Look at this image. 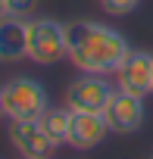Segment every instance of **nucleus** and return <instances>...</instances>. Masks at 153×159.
Here are the masks:
<instances>
[{"label":"nucleus","instance_id":"8","mask_svg":"<svg viewBox=\"0 0 153 159\" xmlns=\"http://www.w3.org/2000/svg\"><path fill=\"white\" fill-rule=\"evenodd\" d=\"M109 137V125L103 112H75L72 116V131H69V147L72 150H94Z\"/></svg>","mask_w":153,"mask_h":159},{"label":"nucleus","instance_id":"7","mask_svg":"<svg viewBox=\"0 0 153 159\" xmlns=\"http://www.w3.org/2000/svg\"><path fill=\"white\" fill-rule=\"evenodd\" d=\"M116 78H119V88L128 94H137V97L153 94V53L131 50L125 56V62L119 66Z\"/></svg>","mask_w":153,"mask_h":159},{"label":"nucleus","instance_id":"10","mask_svg":"<svg viewBox=\"0 0 153 159\" xmlns=\"http://www.w3.org/2000/svg\"><path fill=\"white\" fill-rule=\"evenodd\" d=\"M72 109L69 106H47V112L38 119L41 122V128L47 131V137L53 140V147L59 150V147H66L69 143V131H72Z\"/></svg>","mask_w":153,"mask_h":159},{"label":"nucleus","instance_id":"13","mask_svg":"<svg viewBox=\"0 0 153 159\" xmlns=\"http://www.w3.org/2000/svg\"><path fill=\"white\" fill-rule=\"evenodd\" d=\"M0 119H7V109H3V97H0Z\"/></svg>","mask_w":153,"mask_h":159},{"label":"nucleus","instance_id":"11","mask_svg":"<svg viewBox=\"0 0 153 159\" xmlns=\"http://www.w3.org/2000/svg\"><path fill=\"white\" fill-rule=\"evenodd\" d=\"M100 7L109 13V16H128L141 7V0H100Z\"/></svg>","mask_w":153,"mask_h":159},{"label":"nucleus","instance_id":"14","mask_svg":"<svg viewBox=\"0 0 153 159\" xmlns=\"http://www.w3.org/2000/svg\"><path fill=\"white\" fill-rule=\"evenodd\" d=\"M150 159H153V156H150Z\"/></svg>","mask_w":153,"mask_h":159},{"label":"nucleus","instance_id":"5","mask_svg":"<svg viewBox=\"0 0 153 159\" xmlns=\"http://www.w3.org/2000/svg\"><path fill=\"white\" fill-rule=\"evenodd\" d=\"M109 94H113V88L106 81V75L81 72V78L69 81V88H66V106L72 112H103Z\"/></svg>","mask_w":153,"mask_h":159},{"label":"nucleus","instance_id":"3","mask_svg":"<svg viewBox=\"0 0 153 159\" xmlns=\"http://www.w3.org/2000/svg\"><path fill=\"white\" fill-rule=\"evenodd\" d=\"M0 97H3L7 119H41L47 112V106H50L47 88L38 78H28V75L10 78V81L0 88Z\"/></svg>","mask_w":153,"mask_h":159},{"label":"nucleus","instance_id":"9","mask_svg":"<svg viewBox=\"0 0 153 159\" xmlns=\"http://www.w3.org/2000/svg\"><path fill=\"white\" fill-rule=\"evenodd\" d=\"M25 56V19H3L0 22V59L13 62Z\"/></svg>","mask_w":153,"mask_h":159},{"label":"nucleus","instance_id":"12","mask_svg":"<svg viewBox=\"0 0 153 159\" xmlns=\"http://www.w3.org/2000/svg\"><path fill=\"white\" fill-rule=\"evenodd\" d=\"M13 10H16V0H0V22L13 19Z\"/></svg>","mask_w":153,"mask_h":159},{"label":"nucleus","instance_id":"2","mask_svg":"<svg viewBox=\"0 0 153 159\" xmlns=\"http://www.w3.org/2000/svg\"><path fill=\"white\" fill-rule=\"evenodd\" d=\"M25 59L38 66H53L66 59V25L50 16L25 19Z\"/></svg>","mask_w":153,"mask_h":159},{"label":"nucleus","instance_id":"4","mask_svg":"<svg viewBox=\"0 0 153 159\" xmlns=\"http://www.w3.org/2000/svg\"><path fill=\"white\" fill-rule=\"evenodd\" d=\"M103 119L109 125L113 134H134L144 119H147V109H144V97L137 94H128L122 88H116L103 106Z\"/></svg>","mask_w":153,"mask_h":159},{"label":"nucleus","instance_id":"6","mask_svg":"<svg viewBox=\"0 0 153 159\" xmlns=\"http://www.w3.org/2000/svg\"><path fill=\"white\" fill-rule=\"evenodd\" d=\"M10 143L22 159H47L56 147L38 119H10Z\"/></svg>","mask_w":153,"mask_h":159},{"label":"nucleus","instance_id":"1","mask_svg":"<svg viewBox=\"0 0 153 159\" xmlns=\"http://www.w3.org/2000/svg\"><path fill=\"white\" fill-rule=\"evenodd\" d=\"M66 25V59L91 75H116L125 56L131 53L125 34L113 25L94 19H72Z\"/></svg>","mask_w":153,"mask_h":159}]
</instances>
